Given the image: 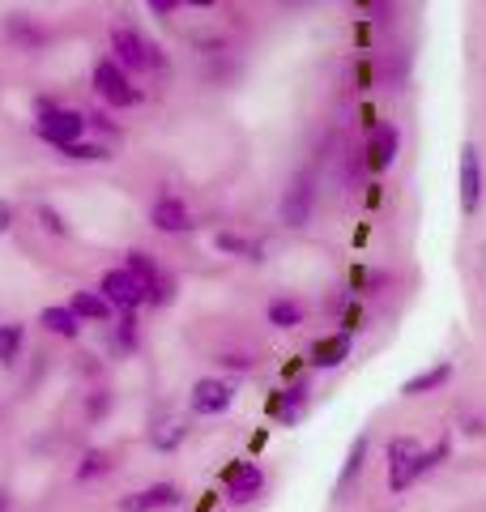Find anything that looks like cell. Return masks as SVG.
<instances>
[{
  "instance_id": "52a82bcc",
  "label": "cell",
  "mask_w": 486,
  "mask_h": 512,
  "mask_svg": "<svg viewBox=\"0 0 486 512\" xmlns=\"http://www.w3.org/2000/svg\"><path fill=\"white\" fill-rule=\"evenodd\" d=\"M312 210H316V180H312V171H299L295 184H290L282 197V222L299 231L312 222Z\"/></svg>"
},
{
  "instance_id": "5b68a950",
  "label": "cell",
  "mask_w": 486,
  "mask_h": 512,
  "mask_svg": "<svg viewBox=\"0 0 486 512\" xmlns=\"http://www.w3.org/2000/svg\"><path fill=\"white\" fill-rule=\"evenodd\" d=\"M99 295H103L116 312H137L141 303H145V282L133 278L128 269H107L103 282H99Z\"/></svg>"
},
{
  "instance_id": "d6a6232c",
  "label": "cell",
  "mask_w": 486,
  "mask_h": 512,
  "mask_svg": "<svg viewBox=\"0 0 486 512\" xmlns=\"http://www.w3.org/2000/svg\"><path fill=\"white\" fill-rule=\"evenodd\" d=\"M363 5H367V0H363Z\"/></svg>"
},
{
  "instance_id": "7c38bea8",
  "label": "cell",
  "mask_w": 486,
  "mask_h": 512,
  "mask_svg": "<svg viewBox=\"0 0 486 512\" xmlns=\"http://www.w3.org/2000/svg\"><path fill=\"white\" fill-rule=\"evenodd\" d=\"M397 146H401L397 128L393 124H376L371 128V141H367V167L371 171H388L397 163Z\"/></svg>"
},
{
  "instance_id": "d4e9b609",
  "label": "cell",
  "mask_w": 486,
  "mask_h": 512,
  "mask_svg": "<svg viewBox=\"0 0 486 512\" xmlns=\"http://www.w3.org/2000/svg\"><path fill=\"white\" fill-rule=\"evenodd\" d=\"M9 35L22 39L26 47H43V39H47L39 26H30V18H9Z\"/></svg>"
},
{
  "instance_id": "30bf717a",
  "label": "cell",
  "mask_w": 486,
  "mask_h": 512,
  "mask_svg": "<svg viewBox=\"0 0 486 512\" xmlns=\"http://www.w3.org/2000/svg\"><path fill=\"white\" fill-rule=\"evenodd\" d=\"M461 214H478L482 205V154L478 146H461Z\"/></svg>"
},
{
  "instance_id": "ac0fdd59",
  "label": "cell",
  "mask_w": 486,
  "mask_h": 512,
  "mask_svg": "<svg viewBox=\"0 0 486 512\" xmlns=\"http://www.w3.org/2000/svg\"><path fill=\"white\" fill-rule=\"evenodd\" d=\"M269 325L273 329H299L303 325V303L290 299V295H278L269 303Z\"/></svg>"
},
{
  "instance_id": "e0dca14e",
  "label": "cell",
  "mask_w": 486,
  "mask_h": 512,
  "mask_svg": "<svg viewBox=\"0 0 486 512\" xmlns=\"http://www.w3.org/2000/svg\"><path fill=\"white\" fill-rule=\"evenodd\" d=\"M39 325L47 329V333H56V338H77L81 333V320L73 316V308H43L39 312Z\"/></svg>"
},
{
  "instance_id": "3957f363",
  "label": "cell",
  "mask_w": 486,
  "mask_h": 512,
  "mask_svg": "<svg viewBox=\"0 0 486 512\" xmlns=\"http://www.w3.org/2000/svg\"><path fill=\"white\" fill-rule=\"evenodd\" d=\"M39 137L47 146H73V141L86 137V111H69V107H47L39 111Z\"/></svg>"
},
{
  "instance_id": "277c9868",
  "label": "cell",
  "mask_w": 486,
  "mask_h": 512,
  "mask_svg": "<svg viewBox=\"0 0 486 512\" xmlns=\"http://www.w3.org/2000/svg\"><path fill=\"white\" fill-rule=\"evenodd\" d=\"M94 90H99L111 107H137L141 103V90L133 86V77H128L116 60L94 64Z\"/></svg>"
},
{
  "instance_id": "cb8c5ba5",
  "label": "cell",
  "mask_w": 486,
  "mask_h": 512,
  "mask_svg": "<svg viewBox=\"0 0 486 512\" xmlns=\"http://www.w3.org/2000/svg\"><path fill=\"white\" fill-rule=\"evenodd\" d=\"M107 470H111L107 453H103V448H90V453L81 457V466H77V483H90V478H99V474H107Z\"/></svg>"
},
{
  "instance_id": "8fae6325",
  "label": "cell",
  "mask_w": 486,
  "mask_h": 512,
  "mask_svg": "<svg viewBox=\"0 0 486 512\" xmlns=\"http://www.w3.org/2000/svg\"><path fill=\"white\" fill-rule=\"evenodd\" d=\"M150 222H154V231H162V235H184L192 227V214H188V205L180 197H158L150 205Z\"/></svg>"
},
{
  "instance_id": "603a6c76",
  "label": "cell",
  "mask_w": 486,
  "mask_h": 512,
  "mask_svg": "<svg viewBox=\"0 0 486 512\" xmlns=\"http://www.w3.org/2000/svg\"><path fill=\"white\" fill-rule=\"evenodd\" d=\"M60 154L73 158V163H107V158H111V150L99 146V141H73V146H64Z\"/></svg>"
},
{
  "instance_id": "d6986e66",
  "label": "cell",
  "mask_w": 486,
  "mask_h": 512,
  "mask_svg": "<svg viewBox=\"0 0 486 512\" xmlns=\"http://www.w3.org/2000/svg\"><path fill=\"white\" fill-rule=\"evenodd\" d=\"M303 406H307V384H290V389L273 402V414H278V423H299V414H303Z\"/></svg>"
},
{
  "instance_id": "4316f807",
  "label": "cell",
  "mask_w": 486,
  "mask_h": 512,
  "mask_svg": "<svg viewBox=\"0 0 486 512\" xmlns=\"http://www.w3.org/2000/svg\"><path fill=\"white\" fill-rule=\"evenodd\" d=\"M13 222H18V210H13V201L0 197V235H9Z\"/></svg>"
},
{
  "instance_id": "484cf974",
  "label": "cell",
  "mask_w": 486,
  "mask_h": 512,
  "mask_svg": "<svg viewBox=\"0 0 486 512\" xmlns=\"http://www.w3.org/2000/svg\"><path fill=\"white\" fill-rule=\"evenodd\" d=\"M39 222H43V231H52V235H69V227H64V218L52 210V205H39Z\"/></svg>"
},
{
  "instance_id": "2e32d148",
  "label": "cell",
  "mask_w": 486,
  "mask_h": 512,
  "mask_svg": "<svg viewBox=\"0 0 486 512\" xmlns=\"http://www.w3.org/2000/svg\"><path fill=\"white\" fill-rule=\"evenodd\" d=\"M452 380V363H435L431 372H418V376H410L401 384V393L405 397H423V393H435L440 384H448Z\"/></svg>"
},
{
  "instance_id": "6da1fadb",
  "label": "cell",
  "mask_w": 486,
  "mask_h": 512,
  "mask_svg": "<svg viewBox=\"0 0 486 512\" xmlns=\"http://www.w3.org/2000/svg\"><path fill=\"white\" fill-rule=\"evenodd\" d=\"M111 60H116L124 73H145V69H158L162 64L158 47L145 43L133 26H111Z\"/></svg>"
},
{
  "instance_id": "5bb4252c",
  "label": "cell",
  "mask_w": 486,
  "mask_h": 512,
  "mask_svg": "<svg viewBox=\"0 0 486 512\" xmlns=\"http://www.w3.org/2000/svg\"><path fill=\"white\" fill-rule=\"evenodd\" d=\"M346 359H350V333H333V338H320L312 346V367H320V372H333Z\"/></svg>"
},
{
  "instance_id": "ba28073f",
  "label": "cell",
  "mask_w": 486,
  "mask_h": 512,
  "mask_svg": "<svg viewBox=\"0 0 486 512\" xmlns=\"http://www.w3.org/2000/svg\"><path fill=\"white\" fill-rule=\"evenodd\" d=\"M180 504H184V491L175 483H154V487L120 495V512H167V508H180Z\"/></svg>"
},
{
  "instance_id": "9a60e30c",
  "label": "cell",
  "mask_w": 486,
  "mask_h": 512,
  "mask_svg": "<svg viewBox=\"0 0 486 512\" xmlns=\"http://www.w3.org/2000/svg\"><path fill=\"white\" fill-rule=\"evenodd\" d=\"M69 308H73V316L86 325V320H94V325H103V320H111L116 316V308L99 295V291H77L73 299H69Z\"/></svg>"
},
{
  "instance_id": "4dcf8cb0",
  "label": "cell",
  "mask_w": 486,
  "mask_h": 512,
  "mask_svg": "<svg viewBox=\"0 0 486 512\" xmlns=\"http://www.w3.org/2000/svg\"><path fill=\"white\" fill-rule=\"evenodd\" d=\"M184 5H192V9H209L214 0H184Z\"/></svg>"
},
{
  "instance_id": "8992f818",
  "label": "cell",
  "mask_w": 486,
  "mask_h": 512,
  "mask_svg": "<svg viewBox=\"0 0 486 512\" xmlns=\"http://www.w3.org/2000/svg\"><path fill=\"white\" fill-rule=\"evenodd\" d=\"M235 402V384L231 380H218V376H205L192 384V393H188V406L192 414H201V419H214V414H226Z\"/></svg>"
},
{
  "instance_id": "7402d4cb",
  "label": "cell",
  "mask_w": 486,
  "mask_h": 512,
  "mask_svg": "<svg viewBox=\"0 0 486 512\" xmlns=\"http://www.w3.org/2000/svg\"><path fill=\"white\" fill-rule=\"evenodd\" d=\"M214 248L226 252V256H243V261H261V248L248 244V239L235 235V231H222V235L214 239Z\"/></svg>"
},
{
  "instance_id": "9c48e42d",
  "label": "cell",
  "mask_w": 486,
  "mask_h": 512,
  "mask_svg": "<svg viewBox=\"0 0 486 512\" xmlns=\"http://www.w3.org/2000/svg\"><path fill=\"white\" fill-rule=\"evenodd\" d=\"M261 491H265L261 466H252V461H239V466H231V474H226V504L243 508V504H252Z\"/></svg>"
},
{
  "instance_id": "44dd1931",
  "label": "cell",
  "mask_w": 486,
  "mask_h": 512,
  "mask_svg": "<svg viewBox=\"0 0 486 512\" xmlns=\"http://www.w3.org/2000/svg\"><path fill=\"white\" fill-rule=\"evenodd\" d=\"M26 346V329L22 325H0V367H13Z\"/></svg>"
},
{
  "instance_id": "f1b7e54d",
  "label": "cell",
  "mask_w": 486,
  "mask_h": 512,
  "mask_svg": "<svg viewBox=\"0 0 486 512\" xmlns=\"http://www.w3.org/2000/svg\"><path fill=\"white\" fill-rule=\"evenodd\" d=\"M145 5H150V9L158 13V18H171V13H175V5H180V0H145Z\"/></svg>"
},
{
  "instance_id": "f546056e",
  "label": "cell",
  "mask_w": 486,
  "mask_h": 512,
  "mask_svg": "<svg viewBox=\"0 0 486 512\" xmlns=\"http://www.w3.org/2000/svg\"><path fill=\"white\" fill-rule=\"evenodd\" d=\"M218 363H226V367H239V372H243V367H252V359H243V355H231V359H218Z\"/></svg>"
},
{
  "instance_id": "1f68e13d",
  "label": "cell",
  "mask_w": 486,
  "mask_h": 512,
  "mask_svg": "<svg viewBox=\"0 0 486 512\" xmlns=\"http://www.w3.org/2000/svg\"><path fill=\"white\" fill-rule=\"evenodd\" d=\"M0 512H9V500H5V491H0Z\"/></svg>"
},
{
  "instance_id": "4fadbf2b",
  "label": "cell",
  "mask_w": 486,
  "mask_h": 512,
  "mask_svg": "<svg viewBox=\"0 0 486 512\" xmlns=\"http://www.w3.org/2000/svg\"><path fill=\"white\" fill-rule=\"evenodd\" d=\"M188 419L184 414H162V419H154V427H150V444L158 448V453H175L184 440H188Z\"/></svg>"
},
{
  "instance_id": "7a4b0ae2",
  "label": "cell",
  "mask_w": 486,
  "mask_h": 512,
  "mask_svg": "<svg viewBox=\"0 0 486 512\" xmlns=\"http://www.w3.org/2000/svg\"><path fill=\"white\" fill-rule=\"evenodd\" d=\"M423 453L427 448L418 444L414 436H397L393 444H388V487L393 491H405V487H414L418 478H423Z\"/></svg>"
},
{
  "instance_id": "ffe728a7",
  "label": "cell",
  "mask_w": 486,
  "mask_h": 512,
  "mask_svg": "<svg viewBox=\"0 0 486 512\" xmlns=\"http://www.w3.org/2000/svg\"><path fill=\"white\" fill-rule=\"evenodd\" d=\"M363 461H367V436H354L350 453H346V466H342V474H337V491H346L354 478L363 474Z\"/></svg>"
},
{
  "instance_id": "83f0119b",
  "label": "cell",
  "mask_w": 486,
  "mask_h": 512,
  "mask_svg": "<svg viewBox=\"0 0 486 512\" xmlns=\"http://www.w3.org/2000/svg\"><path fill=\"white\" fill-rule=\"evenodd\" d=\"M354 329H363V308L354 303V308L346 312V325H342V333H354Z\"/></svg>"
}]
</instances>
